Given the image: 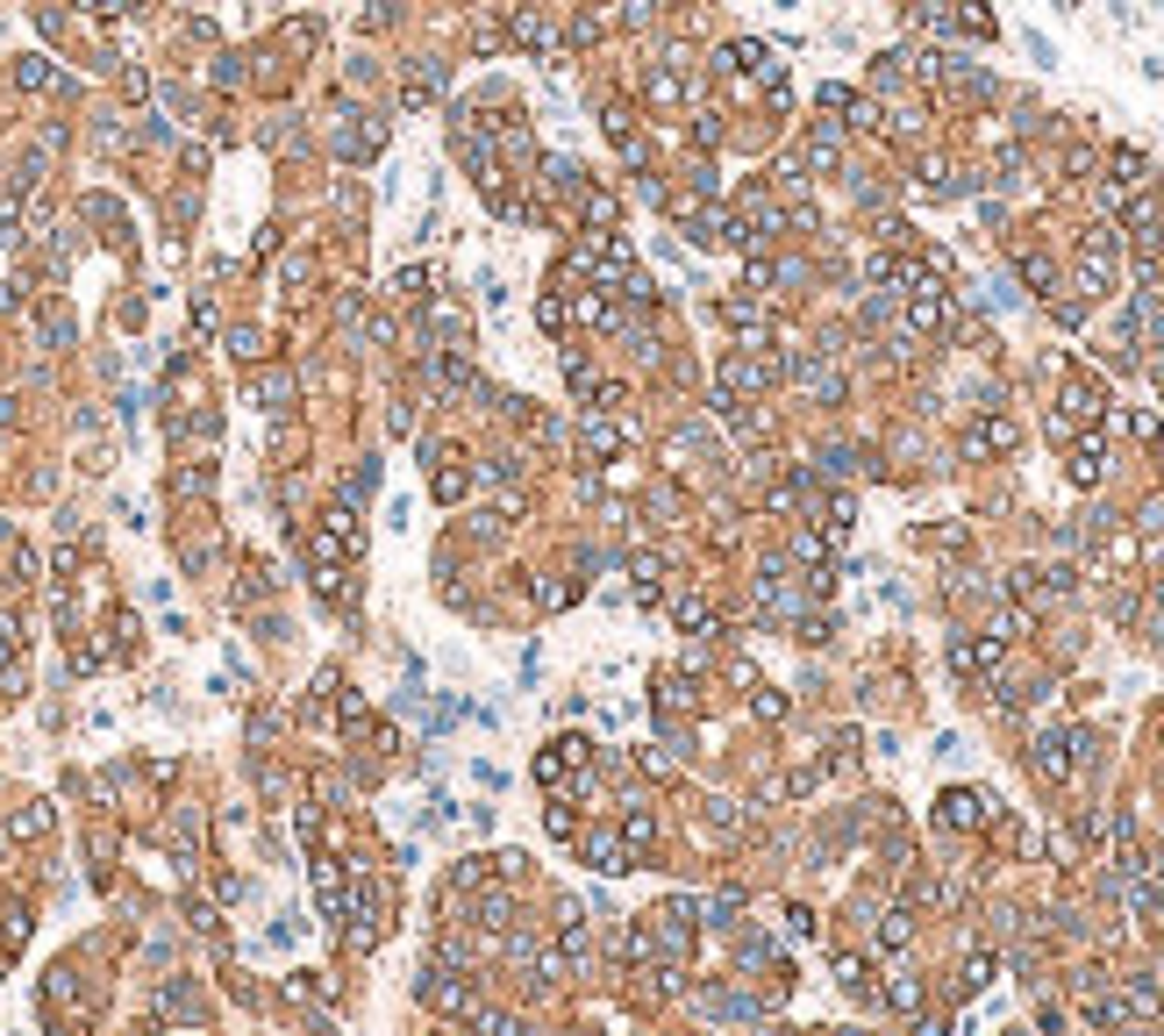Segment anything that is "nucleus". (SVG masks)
<instances>
[{
  "mask_svg": "<svg viewBox=\"0 0 1164 1036\" xmlns=\"http://www.w3.org/2000/svg\"><path fill=\"white\" fill-rule=\"evenodd\" d=\"M986 808H993L986 793H972V787H950L943 801H936V822H943V829H978V822H986Z\"/></svg>",
  "mask_w": 1164,
  "mask_h": 1036,
  "instance_id": "nucleus-1",
  "label": "nucleus"
},
{
  "mask_svg": "<svg viewBox=\"0 0 1164 1036\" xmlns=\"http://www.w3.org/2000/svg\"><path fill=\"white\" fill-rule=\"evenodd\" d=\"M422 1001H436V1008H450V1015H472V1008H479V994H472L458 972H429V980H422Z\"/></svg>",
  "mask_w": 1164,
  "mask_h": 1036,
  "instance_id": "nucleus-2",
  "label": "nucleus"
},
{
  "mask_svg": "<svg viewBox=\"0 0 1164 1036\" xmlns=\"http://www.w3.org/2000/svg\"><path fill=\"white\" fill-rule=\"evenodd\" d=\"M950 665H957L965 680H972V672H993V665H1001V636H957V644H950Z\"/></svg>",
  "mask_w": 1164,
  "mask_h": 1036,
  "instance_id": "nucleus-3",
  "label": "nucleus"
},
{
  "mask_svg": "<svg viewBox=\"0 0 1164 1036\" xmlns=\"http://www.w3.org/2000/svg\"><path fill=\"white\" fill-rule=\"evenodd\" d=\"M586 865H594V873H629V844L615 829H594V837H586Z\"/></svg>",
  "mask_w": 1164,
  "mask_h": 1036,
  "instance_id": "nucleus-4",
  "label": "nucleus"
},
{
  "mask_svg": "<svg viewBox=\"0 0 1164 1036\" xmlns=\"http://www.w3.org/2000/svg\"><path fill=\"white\" fill-rule=\"evenodd\" d=\"M1057 415H1072V422H1100V386H1093V379H1072V386H1064V401H1057Z\"/></svg>",
  "mask_w": 1164,
  "mask_h": 1036,
  "instance_id": "nucleus-5",
  "label": "nucleus"
},
{
  "mask_svg": "<svg viewBox=\"0 0 1164 1036\" xmlns=\"http://www.w3.org/2000/svg\"><path fill=\"white\" fill-rule=\"evenodd\" d=\"M965 451H972V458H993V451H1014V422H1001V415H993V422H978L972 437H965Z\"/></svg>",
  "mask_w": 1164,
  "mask_h": 1036,
  "instance_id": "nucleus-6",
  "label": "nucleus"
},
{
  "mask_svg": "<svg viewBox=\"0 0 1164 1036\" xmlns=\"http://www.w3.org/2000/svg\"><path fill=\"white\" fill-rule=\"evenodd\" d=\"M1100 458H1108V437H1100V429H1086L1079 451H1072V479H1079V487H1093V479H1100Z\"/></svg>",
  "mask_w": 1164,
  "mask_h": 1036,
  "instance_id": "nucleus-7",
  "label": "nucleus"
},
{
  "mask_svg": "<svg viewBox=\"0 0 1164 1036\" xmlns=\"http://www.w3.org/2000/svg\"><path fill=\"white\" fill-rule=\"evenodd\" d=\"M315 900H322L329 922L343 915V873H336V865H315Z\"/></svg>",
  "mask_w": 1164,
  "mask_h": 1036,
  "instance_id": "nucleus-8",
  "label": "nucleus"
},
{
  "mask_svg": "<svg viewBox=\"0 0 1164 1036\" xmlns=\"http://www.w3.org/2000/svg\"><path fill=\"white\" fill-rule=\"evenodd\" d=\"M622 844H629V858H643V850L657 844V822H650L643 808H629V815H622Z\"/></svg>",
  "mask_w": 1164,
  "mask_h": 1036,
  "instance_id": "nucleus-9",
  "label": "nucleus"
},
{
  "mask_svg": "<svg viewBox=\"0 0 1164 1036\" xmlns=\"http://www.w3.org/2000/svg\"><path fill=\"white\" fill-rule=\"evenodd\" d=\"M1036 772H1043L1050 787L1064 779V772H1072V758H1064V737H1043V743H1036Z\"/></svg>",
  "mask_w": 1164,
  "mask_h": 1036,
  "instance_id": "nucleus-10",
  "label": "nucleus"
},
{
  "mask_svg": "<svg viewBox=\"0 0 1164 1036\" xmlns=\"http://www.w3.org/2000/svg\"><path fill=\"white\" fill-rule=\"evenodd\" d=\"M907 936H915V915H907V908H894V915L879 922V944H886V951H900Z\"/></svg>",
  "mask_w": 1164,
  "mask_h": 1036,
  "instance_id": "nucleus-11",
  "label": "nucleus"
},
{
  "mask_svg": "<svg viewBox=\"0 0 1164 1036\" xmlns=\"http://www.w3.org/2000/svg\"><path fill=\"white\" fill-rule=\"evenodd\" d=\"M550 751H558V758H565L571 772H586V765H594V743H586V737H558Z\"/></svg>",
  "mask_w": 1164,
  "mask_h": 1036,
  "instance_id": "nucleus-12",
  "label": "nucleus"
},
{
  "mask_svg": "<svg viewBox=\"0 0 1164 1036\" xmlns=\"http://www.w3.org/2000/svg\"><path fill=\"white\" fill-rule=\"evenodd\" d=\"M615 443H622V437H615V422H600V415H594V422H586V451H594V458H607Z\"/></svg>",
  "mask_w": 1164,
  "mask_h": 1036,
  "instance_id": "nucleus-13",
  "label": "nucleus"
},
{
  "mask_svg": "<svg viewBox=\"0 0 1164 1036\" xmlns=\"http://www.w3.org/2000/svg\"><path fill=\"white\" fill-rule=\"evenodd\" d=\"M722 65H729V72H750V65H764V43H729Z\"/></svg>",
  "mask_w": 1164,
  "mask_h": 1036,
  "instance_id": "nucleus-14",
  "label": "nucleus"
},
{
  "mask_svg": "<svg viewBox=\"0 0 1164 1036\" xmlns=\"http://www.w3.org/2000/svg\"><path fill=\"white\" fill-rule=\"evenodd\" d=\"M515 36L529 43V51H550V29H543L536 15H515Z\"/></svg>",
  "mask_w": 1164,
  "mask_h": 1036,
  "instance_id": "nucleus-15",
  "label": "nucleus"
},
{
  "mask_svg": "<svg viewBox=\"0 0 1164 1036\" xmlns=\"http://www.w3.org/2000/svg\"><path fill=\"white\" fill-rule=\"evenodd\" d=\"M571 315H579V322H594V329H600V322H615V315H607V307H600L594 294H579V300H571Z\"/></svg>",
  "mask_w": 1164,
  "mask_h": 1036,
  "instance_id": "nucleus-16",
  "label": "nucleus"
},
{
  "mask_svg": "<svg viewBox=\"0 0 1164 1036\" xmlns=\"http://www.w3.org/2000/svg\"><path fill=\"white\" fill-rule=\"evenodd\" d=\"M886 1001H894V1008H921V986H915V980H894V986H886Z\"/></svg>",
  "mask_w": 1164,
  "mask_h": 1036,
  "instance_id": "nucleus-17",
  "label": "nucleus"
},
{
  "mask_svg": "<svg viewBox=\"0 0 1164 1036\" xmlns=\"http://www.w3.org/2000/svg\"><path fill=\"white\" fill-rule=\"evenodd\" d=\"M536 322H543V329H565V300H558V294H543V307H536Z\"/></svg>",
  "mask_w": 1164,
  "mask_h": 1036,
  "instance_id": "nucleus-18",
  "label": "nucleus"
},
{
  "mask_svg": "<svg viewBox=\"0 0 1164 1036\" xmlns=\"http://www.w3.org/2000/svg\"><path fill=\"white\" fill-rule=\"evenodd\" d=\"M678 629H707V600H678Z\"/></svg>",
  "mask_w": 1164,
  "mask_h": 1036,
  "instance_id": "nucleus-19",
  "label": "nucleus"
},
{
  "mask_svg": "<svg viewBox=\"0 0 1164 1036\" xmlns=\"http://www.w3.org/2000/svg\"><path fill=\"white\" fill-rule=\"evenodd\" d=\"M7 657H15V622L0 615V665H7Z\"/></svg>",
  "mask_w": 1164,
  "mask_h": 1036,
  "instance_id": "nucleus-20",
  "label": "nucleus"
},
{
  "mask_svg": "<svg viewBox=\"0 0 1164 1036\" xmlns=\"http://www.w3.org/2000/svg\"><path fill=\"white\" fill-rule=\"evenodd\" d=\"M79 7H93V15H114V7H122V0H79Z\"/></svg>",
  "mask_w": 1164,
  "mask_h": 1036,
  "instance_id": "nucleus-21",
  "label": "nucleus"
},
{
  "mask_svg": "<svg viewBox=\"0 0 1164 1036\" xmlns=\"http://www.w3.org/2000/svg\"><path fill=\"white\" fill-rule=\"evenodd\" d=\"M1158 608H1164V579H1158Z\"/></svg>",
  "mask_w": 1164,
  "mask_h": 1036,
  "instance_id": "nucleus-22",
  "label": "nucleus"
}]
</instances>
